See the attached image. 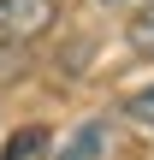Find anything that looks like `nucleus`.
<instances>
[{
  "label": "nucleus",
  "mask_w": 154,
  "mask_h": 160,
  "mask_svg": "<svg viewBox=\"0 0 154 160\" xmlns=\"http://www.w3.org/2000/svg\"><path fill=\"white\" fill-rule=\"evenodd\" d=\"M47 154H53V131L47 125H18L6 137V148H0V160H47Z\"/></svg>",
  "instance_id": "f03ea898"
},
{
  "label": "nucleus",
  "mask_w": 154,
  "mask_h": 160,
  "mask_svg": "<svg viewBox=\"0 0 154 160\" xmlns=\"http://www.w3.org/2000/svg\"><path fill=\"white\" fill-rule=\"evenodd\" d=\"M107 6H119V0H107Z\"/></svg>",
  "instance_id": "423d86ee"
},
{
  "label": "nucleus",
  "mask_w": 154,
  "mask_h": 160,
  "mask_svg": "<svg viewBox=\"0 0 154 160\" xmlns=\"http://www.w3.org/2000/svg\"><path fill=\"white\" fill-rule=\"evenodd\" d=\"M131 48L142 59H154V0H142V12L131 18Z\"/></svg>",
  "instance_id": "20e7f679"
},
{
  "label": "nucleus",
  "mask_w": 154,
  "mask_h": 160,
  "mask_svg": "<svg viewBox=\"0 0 154 160\" xmlns=\"http://www.w3.org/2000/svg\"><path fill=\"white\" fill-rule=\"evenodd\" d=\"M125 119H137L142 131H154V83H148V89H137V95L125 101Z\"/></svg>",
  "instance_id": "39448f33"
},
{
  "label": "nucleus",
  "mask_w": 154,
  "mask_h": 160,
  "mask_svg": "<svg viewBox=\"0 0 154 160\" xmlns=\"http://www.w3.org/2000/svg\"><path fill=\"white\" fill-rule=\"evenodd\" d=\"M59 18V0H0V53L18 59L30 42H42Z\"/></svg>",
  "instance_id": "f257e3e1"
},
{
  "label": "nucleus",
  "mask_w": 154,
  "mask_h": 160,
  "mask_svg": "<svg viewBox=\"0 0 154 160\" xmlns=\"http://www.w3.org/2000/svg\"><path fill=\"white\" fill-rule=\"evenodd\" d=\"M101 154H107V125L89 119V125H77V137H71L53 160H101Z\"/></svg>",
  "instance_id": "7ed1b4c3"
}]
</instances>
